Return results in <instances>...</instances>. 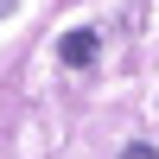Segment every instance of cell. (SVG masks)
<instances>
[{
	"instance_id": "cell-2",
	"label": "cell",
	"mask_w": 159,
	"mask_h": 159,
	"mask_svg": "<svg viewBox=\"0 0 159 159\" xmlns=\"http://www.w3.org/2000/svg\"><path fill=\"white\" fill-rule=\"evenodd\" d=\"M121 159H159V147H127Z\"/></svg>"
},
{
	"instance_id": "cell-1",
	"label": "cell",
	"mask_w": 159,
	"mask_h": 159,
	"mask_svg": "<svg viewBox=\"0 0 159 159\" xmlns=\"http://www.w3.org/2000/svg\"><path fill=\"white\" fill-rule=\"evenodd\" d=\"M57 57L76 64V70H83V64H96V32H64V38H57Z\"/></svg>"
}]
</instances>
